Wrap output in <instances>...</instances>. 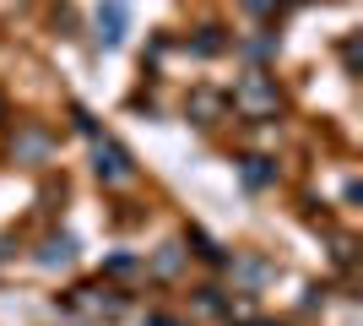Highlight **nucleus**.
<instances>
[{"label":"nucleus","instance_id":"obj_1","mask_svg":"<svg viewBox=\"0 0 363 326\" xmlns=\"http://www.w3.org/2000/svg\"><path fill=\"white\" fill-rule=\"evenodd\" d=\"M228 109L239 114V120H277L282 109H288V98H282V87H277V77H266V71H244L239 82H233V93H228Z\"/></svg>","mask_w":363,"mask_h":326},{"label":"nucleus","instance_id":"obj_2","mask_svg":"<svg viewBox=\"0 0 363 326\" xmlns=\"http://www.w3.org/2000/svg\"><path fill=\"white\" fill-rule=\"evenodd\" d=\"M60 305H65V315H76V321H120V315L130 310L114 283H82V288H71Z\"/></svg>","mask_w":363,"mask_h":326},{"label":"nucleus","instance_id":"obj_3","mask_svg":"<svg viewBox=\"0 0 363 326\" xmlns=\"http://www.w3.org/2000/svg\"><path fill=\"white\" fill-rule=\"evenodd\" d=\"M87 141H92V174H98L104 185H114V190H120V185H130V180H136V158L125 153V147H120L114 136L92 131Z\"/></svg>","mask_w":363,"mask_h":326},{"label":"nucleus","instance_id":"obj_4","mask_svg":"<svg viewBox=\"0 0 363 326\" xmlns=\"http://www.w3.org/2000/svg\"><path fill=\"white\" fill-rule=\"evenodd\" d=\"M130 33V0H98V44L120 49Z\"/></svg>","mask_w":363,"mask_h":326},{"label":"nucleus","instance_id":"obj_5","mask_svg":"<svg viewBox=\"0 0 363 326\" xmlns=\"http://www.w3.org/2000/svg\"><path fill=\"white\" fill-rule=\"evenodd\" d=\"M184 109H190V120H196V125H217V120L228 114V98H223V93H212V87H196Z\"/></svg>","mask_w":363,"mask_h":326},{"label":"nucleus","instance_id":"obj_6","mask_svg":"<svg viewBox=\"0 0 363 326\" xmlns=\"http://www.w3.org/2000/svg\"><path fill=\"white\" fill-rule=\"evenodd\" d=\"M71 261H76V239H71V234H49L44 245H38V266H44V272L71 266Z\"/></svg>","mask_w":363,"mask_h":326},{"label":"nucleus","instance_id":"obj_7","mask_svg":"<svg viewBox=\"0 0 363 326\" xmlns=\"http://www.w3.org/2000/svg\"><path fill=\"white\" fill-rule=\"evenodd\" d=\"M239 180L250 190H266V185H277V163L260 158V153H250V158H239Z\"/></svg>","mask_w":363,"mask_h":326},{"label":"nucleus","instance_id":"obj_8","mask_svg":"<svg viewBox=\"0 0 363 326\" xmlns=\"http://www.w3.org/2000/svg\"><path fill=\"white\" fill-rule=\"evenodd\" d=\"M233 272H239V283H244V288H260L266 278H277V266H272V261H255V256L233 261Z\"/></svg>","mask_w":363,"mask_h":326},{"label":"nucleus","instance_id":"obj_9","mask_svg":"<svg viewBox=\"0 0 363 326\" xmlns=\"http://www.w3.org/2000/svg\"><path fill=\"white\" fill-rule=\"evenodd\" d=\"M179 266H184V250L179 245H163V250H157V261H152V272H157V278H174Z\"/></svg>","mask_w":363,"mask_h":326},{"label":"nucleus","instance_id":"obj_10","mask_svg":"<svg viewBox=\"0 0 363 326\" xmlns=\"http://www.w3.org/2000/svg\"><path fill=\"white\" fill-rule=\"evenodd\" d=\"M228 38H223V28H201V38H196V55H217Z\"/></svg>","mask_w":363,"mask_h":326},{"label":"nucleus","instance_id":"obj_11","mask_svg":"<svg viewBox=\"0 0 363 326\" xmlns=\"http://www.w3.org/2000/svg\"><path fill=\"white\" fill-rule=\"evenodd\" d=\"M104 272H108V278H136V272H147V266H141V261H130V256H114V261H108Z\"/></svg>","mask_w":363,"mask_h":326},{"label":"nucleus","instance_id":"obj_12","mask_svg":"<svg viewBox=\"0 0 363 326\" xmlns=\"http://www.w3.org/2000/svg\"><path fill=\"white\" fill-rule=\"evenodd\" d=\"M190 245H196V256H206V261H223V250H217L201 229H190Z\"/></svg>","mask_w":363,"mask_h":326},{"label":"nucleus","instance_id":"obj_13","mask_svg":"<svg viewBox=\"0 0 363 326\" xmlns=\"http://www.w3.org/2000/svg\"><path fill=\"white\" fill-rule=\"evenodd\" d=\"M141 326H190V321H184V315H168V310H152Z\"/></svg>","mask_w":363,"mask_h":326},{"label":"nucleus","instance_id":"obj_14","mask_svg":"<svg viewBox=\"0 0 363 326\" xmlns=\"http://www.w3.org/2000/svg\"><path fill=\"white\" fill-rule=\"evenodd\" d=\"M244 11H250V16H272L277 0H244Z\"/></svg>","mask_w":363,"mask_h":326},{"label":"nucleus","instance_id":"obj_15","mask_svg":"<svg viewBox=\"0 0 363 326\" xmlns=\"http://www.w3.org/2000/svg\"><path fill=\"white\" fill-rule=\"evenodd\" d=\"M342 60H347V71H358V38H347V44H342Z\"/></svg>","mask_w":363,"mask_h":326},{"label":"nucleus","instance_id":"obj_16","mask_svg":"<svg viewBox=\"0 0 363 326\" xmlns=\"http://www.w3.org/2000/svg\"><path fill=\"white\" fill-rule=\"evenodd\" d=\"M239 326H272V321H239Z\"/></svg>","mask_w":363,"mask_h":326}]
</instances>
